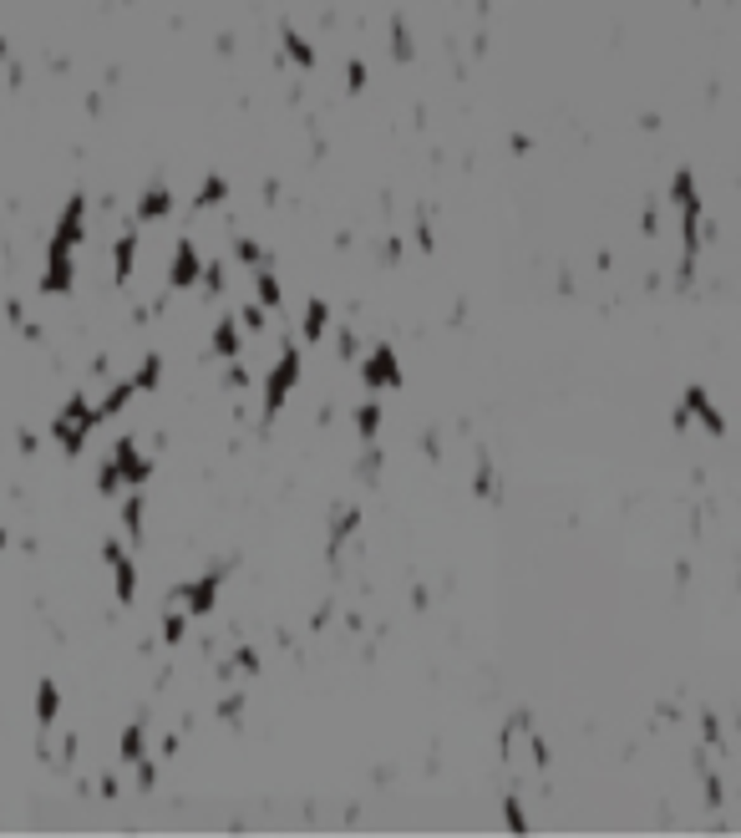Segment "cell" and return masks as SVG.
Here are the masks:
<instances>
[{
  "label": "cell",
  "instance_id": "7a4b0ae2",
  "mask_svg": "<svg viewBox=\"0 0 741 838\" xmlns=\"http://www.w3.org/2000/svg\"><path fill=\"white\" fill-rule=\"evenodd\" d=\"M208 351H214V361H234L239 351H244V331H239L234 316L214 320V331H208Z\"/></svg>",
  "mask_w": 741,
  "mask_h": 838
},
{
  "label": "cell",
  "instance_id": "277c9868",
  "mask_svg": "<svg viewBox=\"0 0 741 838\" xmlns=\"http://www.w3.org/2000/svg\"><path fill=\"white\" fill-rule=\"evenodd\" d=\"M147 758V732H142V722H132V727H122V737H117V762H142Z\"/></svg>",
  "mask_w": 741,
  "mask_h": 838
},
{
  "label": "cell",
  "instance_id": "3957f363",
  "mask_svg": "<svg viewBox=\"0 0 741 838\" xmlns=\"http://www.w3.org/2000/svg\"><path fill=\"white\" fill-rule=\"evenodd\" d=\"M56 716H62V686H56V681H41V686H36V727L51 732Z\"/></svg>",
  "mask_w": 741,
  "mask_h": 838
},
{
  "label": "cell",
  "instance_id": "6da1fadb",
  "mask_svg": "<svg viewBox=\"0 0 741 838\" xmlns=\"http://www.w3.org/2000/svg\"><path fill=\"white\" fill-rule=\"evenodd\" d=\"M361 386H366V396L386 392V386H401V361H396V351L386 346V341H376V346L366 351V361H361Z\"/></svg>",
  "mask_w": 741,
  "mask_h": 838
}]
</instances>
